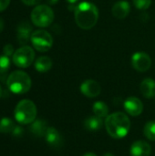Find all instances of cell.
Wrapping results in <instances>:
<instances>
[{
  "instance_id": "1",
  "label": "cell",
  "mask_w": 155,
  "mask_h": 156,
  "mask_svg": "<svg viewBox=\"0 0 155 156\" xmlns=\"http://www.w3.org/2000/svg\"><path fill=\"white\" fill-rule=\"evenodd\" d=\"M75 22L78 27L84 30L91 29L98 22L99 9L90 2L80 3L74 11Z\"/></svg>"
},
{
  "instance_id": "2",
  "label": "cell",
  "mask_w": 155,
  "mask_h": 156,
  "mask_svg": "<svg viewBox=\"0 0 155 156\" xmlns=\"http://www.w3.org/2000/svg\"><path fill=\"white\" fill-rule=\"evenodd\" d=\"M105 127L109 135L114 139H122L130 132L131 121L129 117L121 112L109 115L105 121Z\"/></svg>"
},
{
  "instance_id": "3",
  "label": "cell",
  "mask_w": 155,
  "mask_h": 156,
  "mask_svg": "<svg viewBox=\"0 0 155 156\" xmlns=\"http://www.w3.org/2000/svg\"><path fill=\"white\" fill-rule=\"evenodd\" d=\"M31 79L27 73L22 70L13 71L6 80L8 90L15 94L26 93L31 88Z\"/></svg>"
},
{
  "instance_id": "4",
  "label": "cell",
  "mask_w": 155,
  "mask_h": 156,
  "mask_svg": "<svg viewBox=\"0 0 155 156\" xmlns=\"http://www.w3.org/2000/svg\"><path fill=\"white\" fill-rule=\"evenodd\" d=\"M37 117L36 104L30 100L20 101L15 109V119L20 124L32 123Z\"/></svg>"
},
{
  "instance_id": "5",
  "label": "cell",
  "mask_w": 155,
  "mask_h": 156,
  "mask_svg": "<svg viewBox=\"0 0 155 156\" xmlns=\"http://www.w3.org/2000/svg\"><path fill=\"white\" fill-rule=\"evenodd\" d=\"M54 20V11L47 5H38L31 12V21L38 27H47Z\"/></svg>"
},
{
  "instance_id": "6",
  "label": "cell",
  "mask_w": 155,
  "mask_h": 156,
  "mask_svg": "<svg viewBox=\"0 0 155 156\" xmlns=\"http://www.w3.org/2000/svg\"><path fill=\"white\" fill-rule=\"evenodd\" d=\"M30 41L34 48L39 52L48 51L53 45L52 36L48 31L43 29H38L32 32Z\"/></svg>"
},
{
  "instance_id": "7",
  "label": "cell",
  "mask_w": 155,
  "mask_h": 156,
  "mask_svg": "<svg viewBox=\"0 0 155 156\" xmlns=\"http://www.w3.org/2000/svg\"><path fill=\"white\" fill-rule=\"evenodd\" d=\"M35 59V51L29 46H23L16 49L13 54V63L22 69L28 68Z\"/></svg>"
},
{
  "instance_id": "8",
  "label": "cell",
  "mask_w": 155,
  "mask_h": 156,
  "mask_svg": "<svg viewBox=\"0 0 155 156\" xmlns=\"http://www.w3.org/2000/svg\"><path fill=\"white\" fill-rule=\"evenodd\" d=\"M132 65L135 70L139 72H145L149 70L152 66V58L145 52H135L132 56Z\"/></svg>"
},
{
  "instance_id": "9",
  "label": "cell",
  "mask_w": 155,
  "mask_h": 156,
  "mask_svg": "<svg viewBox=\"0 0 155 156\" xmlns=\"http://www.w3.org/2000/svg\"><path fill=\"white\" fill-rule=\"evenodd\" d=\"M79 90H80L81 93L88 98L98 97L101 92V87H100V83L94 80H84L81 83Z\"/></svg>"
},
{
  "instance_id": "10",
  "label": "cell",
  "mask_w": 155,
  "mask_h": 156,
  "mask_svg": "<svg viewBox=\"0 0 155 156\" xmlns=\"http://www.w3.org/2000/svg\"><path fill=\"white\" fill-rule=\"evenodd\" d=\"M125 112L131 116H139L143 111V104L137 97H129L123 103Z\"/></svg>"
},
{
  "instance_id": "11",
  "label": "cell",
  "mask_w": 155,
  "mask_h": 156,
  "mask_svg": "<svg viewBox=\"0 0 155 156\" xmlns=\"http://www.w3.org/2000/svg\"><path fill=\"white\" fill-rule=\"evenodd\" d=\"M45 140L50 147L55 149H59L63 145V138L59 132L54 127L48 128L45 134Z\"/></svg>"
},
{
  "instance_id": "12",
  "label": "cell",
  "mask_w": 155,
  "mask_h": 156,
  "mask_svg": "<svg viewBox=\"0 0 155 156\" xmlns=\"http://www.w3.org/2000/svg\"><path fill=\"white\" fill-rule=\"evenodd\" d=\"M31 35H32V26L27 21H22L17 26V31H16L17 41L20 44L25 45L30 40Z\"/></svg>"
},
{
  "instance_id": "13",
  "label": "cell",
  "mask_w": 155,
  "mask_h": 156,
  "mask_svg": "<svg viewBox=\"0 0 155 156\" xmlns=\"http://www.w3.org/2000/svg\"><path fill=\"white\" fill-rule=\"evenodd\" d=\"M151 153L152 147L145 141L134 142L130 149V154L132 156H150Z\"/></svg>"
},
{
  "instance_id": "14",
  "label": "cell",
  "mask_w": 155,
  "mask_h": 156,
  "mask_svg": "<svg viewBox=\"0 0 155 156\" xmlns=\"http://www.w3.org/2000/svg\"><path fill=\"white\" fill-rule=\"evenodd\" d=\"M131 12V5L127 1H118L111 8L112 15L118 19H123L128 16Z\"/></svg>"
},
{
  "instance_id": "15",
  "label": "cell",
  "mask_w": 155,
  "mask_h": 156,
  "mask_svg": "<svg viewBox=\"0 0 155 156\" xmlns=\"http://www.w3.org/2000/svg\"><path fill=\"white\" fill-rule=\"evenodd\" d=\"M140 90L146 99H153L155 97V80L151 78L144 79L141 85Z\"/></svg>"
},
{
  "instance_id": "16",
  "label": "cell",
  "mask_w": 155,
  "mask_h": 156,
  "mask_svg": "<svg viewBox=\"0 0 155 156\" xmlns=\"http://www.w3.org/2000/svg\"><path fill=\"white\" fill-rule=\"evenodd\" d=\"M48 128V127L45 120L37 119L31 123L29 127V131L32 134H34L37 137H45Z\"/></svg>"
},
{
  "instance_id": "17",
  "label": "cell",
  "mask_w": 155,
  "mask_h": 156,
  "mask_svg": "<svg viewBox=\"0 0 155 156\" xmlns=\"http://www.w3.org/2000/svg\"><path fill=\"white\" fill-rule=\"evenodd\" d=\"M103 125L102 118L98 116H90L84 121V127L88 131H99Z\"/></svg>"
},
{
  "instance_id": "18",
  "label": "cell",
  "mask_w": 155,
  "mask_h": 156,
  "mask_svg": "<svg viewBox=\"0 0 155 156\" xmlns=\"http://www.w3.org/2000/svg\"><path fill=\"white\" fill-rule=\"evenodd\" d=\"M52 60L49 57L42 56L35 61V69L40 73H45L52 68Z\"/></svg>"
},
{
  "instance_id": "19",
  "label": "cell",
  "mask_w": 155,
  "mask_h": 156,
  "mask_svg": "<svg viewBox=\"0 0 155 156\" xmlns=\"http://www.w3.org/2000/svg\"><path fill=\"white\" fill-rule=\"evenodd\" d=\"M93 112L96 116L100 118H107L109 116V107L103 101H96L93 104Z\"/></svg>"
},
{
  "instance_id": "20",
  "label": "cell",
  "mask_w": 155,
  "mask_h": 156,
  "mask_svg": "<svg viewBox=\"0 0 155 156\" xmlns=\"http://www.w3.org/2000/svg\"><path fill=\"white\" fill-rule=\"evenodd\" d=\"M16 125L13 120L10 118L5 117L0 119V133H13Z\"/></svg>"
},
{
  "instance_id": "21",
  "label": "cell",
  "mask_w": 155,
  "mask_h": 156,
  "mask_svg": "<svg viewBox=\"0 0 155 156\" xmlns=\"http://www.w3.org/2000/svg\"><path fill=\"white\" fill-rule=\"evenodd\" d=\"M143 133L144 136L150 140V141H155V122L150 121L148 122L143 128Z\"/></svg>"
},
{
  "instance_id": "22",
  "label": "cell",
  "mask_w": 155,
  "mask_h": 156,
  "mask_svg": "<svg viewBox=\"0 0 155 156\" xmlns=\"http://www.w3.org/2000/svg\"><path fill=\"white\" fill-rule=\"evenodd\" d=\"M10 68V59L9 57L5 55L0 56V75L5 74Z\"/></svg>"
},
{
  "instance_id": "23",
  "label": "cell",
  "mask_w": 155,
  "mask_h": 156,
  "mask_svg": "<svg viewBox=\"0 0 155 156\" xmlns=\"http://www.w3.org/2000/svg\"><path fill=\"white\" fill-rule=\"evenodd\" d=\"M134 6L139 10H146L152 5V0H133Z\"/></svg>"
},
{
  "instance_id": "24",
  "label": "cell",
  "mask_w": 155,
  "mask_h": 156,
  "mask_svg": "<svg viewBox=\"0 0 155 156\" xmlns=\"http://www.w3.org/2000/svg\"><path fill=\"white\" fill-rule=\"evenodd\" d=\"M3 50H4V51H3V52H4V55H5L6 57H10L12 54L15 53L14 48H13V46H12L11 44H6V45L4 47Z\"/></svg>"
},
{
  "instance_id": "25",
  "label": "cell",
  "mask_w": 155,
  "mask_h": 156,
  "mask_svg": "<svg viewBox=\"0 0 155 156\" xmlns=\"http://www.w3.org/2000/svg\"><path fill=\"white\" fill-rule=\"evenodd\" d=\"M12 133L14 134V136L19 137V136L23 135V133H24V130H23V128H22V127H20V126H16Z\"/></svg>"
},
{
  "instance_id": "26",
  "label": "cell",
  "mask_w": 155,
  "mask_h": 156,
  "mask_svg": "<svg viewBox=\"0 0 155 156\" xmlns=\"http://www.w3.org/2000/svg\"><path fill=\"white\" fill-rule=\"evenodd\" d=\"M10 4V0H0V12L7 8Z\"/></svg>"
},
{
  "instance_id": "27",
  "label": "cell",
  "mask_w": 155,
  "mask_h": 156,
  "mask_svg": "<svg viewBox=\"0 0 155 156\" xmlns=\"http://www.w3.org/2000/svg\"><path fill=\"white\" fill-rule=\"evenodd\" d=\"M26 5H36L40 3L41 0H21Z\"/></svg>"
},
{
  "instance_id": "28",
  "label": "cell",
  "mask_w": 155,
  "mask_h": 156,
  "mask_svg": "<svg viewBox=\"0 0 155 156\" xmlns=\"http://www.w3.org/2000/svg\"><path fill=\"white\" fill-rule=\"evenodd\" d=\"M4 27H5V23H4V20L0 17V33L3 31L4 29Z\"/></svg>"
},
{
  "instance_id": "29",
  "label": "cell",
  "mask_w": 155,
  "mask_h": 156,
  "mask_svg": "<svg viewBox=\"0 0 155 156\" xmlns=\"http://www.w3.org/2000/svg\"><path fill=\"white\" fill-rule=\"evenodd\" d=\"M47 1H48V3L50 4V5H55V4H57V3L58 2V0H47Z\"/></svg>"
},
{
  "instance_id": "30",
  "label": "cell",
  "mask_w": 155,
  "mask_h": 156,
  "mask_svg": "<svg viewBox=\"0 0 155 156\" xmlns=\"http://www.w3.org/2000/svg\"><path fill=\"white\" fill-rule=\"evenodd\" d=\"M68 3H69L70 5H74L75 3H77L78 2V0H66Z\"/></svg>"
},
{
  "instance_id": "31",
  "label": "cell",
  "mask_w": 155,
  "mask_h": 156,
  "mask_svg": "<svg viewBox=\"0 0 155 156\" xmlns=\"http://www.w3.org/2000/svg\"><path fill=\"white\" fill-rule=\"evenodd\" d=\"M83 156H97L95 154H93V153H87V154H85Z\"/></svg>"
},
{
  "instance_id": "32",
  "label": "cell",
  "mask_w": 155,
  "mask_h": 156,
  "mask_svg": "<svg viewBox=\"0 0 155 156\" xmlns=\"http://www.w3.org/2000/svg\"><path fill=\"white\" fill-rule=\"evenodd\" d=\"M102 156H114L112 154H111V153H107V154H103Z\"/></svg>"
},
{
  "instance_id": "33",
  "label": "cell",
  "mask_w": 155,
  "mask_h": 156,
  "mask_svg": "<svg viewBox=\"0 0 155 156\" xmlns=\"http://www.w3.org/2000/svg\"><path fill=\"white\" fill-rule=\"evenodd\" d=\"M2 93H3V90H2V88H1V86H0V98H1V96H2Z\"/></svg>"
}]
</instances>
